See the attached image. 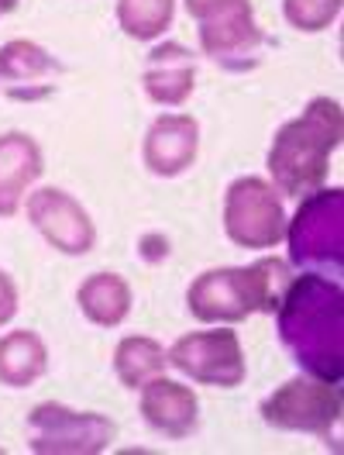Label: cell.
Wrapping results in <instances>:
<instances>
[{"mask_svg":"<svg viewBox=\"0 0 344 455\" xmlns=\"http://www.w3.org/2000/svg\"><path fill=\"white\" fill-rule=\"evenodd\" d=\"M279 341L307 376L344 383V290L320 273L293 276L276 307Z\"/></svg>","mask_w":344,"mask_h":455,"instance_id":"1","label":"cell"},{"mask_svg":"<svg viewBox=\"0 0 344 455\" xmlns=\"http://www.w3.org/2000/svg\"><path fill=\"white\" fill-rule=\"evenodd\" d=\"M344 142V111L331 97H314L272 135L265 170L283 197H307L327 183L331 156Z\"/></svg>","mask_w":344,"mask_h":455,"instance_id":"2","label":"cell"},{"mask_svg":"<svg viewBox=\"0 0 344 455\" xmlns=\"http://www.w3.org/2000/svg\"><path fill=\"white\" fill-rule=\"evenodd\" d=\"M293 280V266L279 256H262L248 266L203 269L186 286V311L200 324H241L248 314H276Z\"/></svg>","mask_w":344,"mask_h":455,"instance_id":"3","label":"cell"},{"mask_svg":"<svg viewBox=\"0 0 344 455\" xmlns=\"http://www.w3.org/2000/svg\"><path fill=\"white\" fill-rule=\"evenodd\" d=\"M289 266L300 273H320L338 280L344 273V190L320 187L300 197L296 214L286 221Z\"/></svg>","mask_w":344,"mask_h":455,"instance_id":"4","label":"cell"},{"mask_svg":"<svg viewBox=\"0 0 344 455\" xmlns=\"http://www.w3.org/2000/svg\"><path fill=\"white\" fill-rule=\"evenodd\" d=\"M262 421L276 431H293V435H317L327 449L341 442L344 421V394L341 383H327L317 376H293L283 387H276L269 397L258 403Z\"/></svg>","mask_w":344,"mask_h":455,"instance_id":"5","label":"cell"},{"mask_svg":"<svg viewBox=\"0 0 344 455\" xmlns=\"http://www.w3.org/2000/svg\"><path fill=\"white\" fill-rule=\"evenodd\" d=\"M224 235L231 245L269 252L286 238V204L269 176H238L224 190Z\"/></svg>","mask_w":344,"mask_h":455,"instance_id":"6","label":"cell"},{"mask_svg":"<svg viewBox=\"0 0 344 455\" xmlns=\"http://www.w3.org/2000/svg\"><path fill=\"white\" fill-rule=\"evenodd\" d=\"M117 425L107 414L66 403H38L28 414V449L35 455H100L114 445Z\"/></svg>","mask_w":344,"mask_h":455,"instance_id":"7","label":"cell"},{"mask_svg":"<svg viewBox=\"0 0 344 455\" xmlns=\"http://www.w3.org/2000/svg\"><path fill=\"white\" fill-rule=\"evenodd\" d=\"M166 359L176 372L200 387H217V390H234L245 383L248 363L238 331L231 324H217L207 331H186L166 348Z\"/></svg>","mask_w":344,"mask_h":455,"instance_id":"8","label":"cell"},{"mask_svg":"<svg viewBox=\"0 0 344 455\" xmlns=\"http://www.w3.org/2000/svg\"><path fill=\"white\" fill-rule=\"evenodd\" d=\"M197 38H200L203 56L228 73L255 69L262 62V49L269 42L258 25L252 0H228L224 7L207 14L197 28Z\"/></svg>","mask_w":344,"mask_h":455,"instance_id":"9","label":"cell"},{"mask_svg":"<svg viewBox=\"0 0 344 455\" xmlns=\"http://www.w3.org/2000/svg\"><path fill=\"white\" fill-rule=\"evenodd\" d=\"M28 225L56 249L59 256L80 259L97 249V225L80 200L62 187H38L25 200Z\"/></svg>","mask_w":344,"mask_h":455,"instance_id":"10","label":"cell"},{"mask_svg":"<svg viewBox=\"0 0 344 455\" xmlns=\"http://www.w3.org/2000/svg\"><path fill=\"white\" fill-rule=\"evenodd\" d=\"M62 73V62L31 38H11L0 45V93L18 104H38L52 97Z\"/></svg>","mask_w":344,"mask_h":455,"instance_id":"11","label":"cell"},{"mask_svg":"<svg viewBox=\"0 0 344 455\" xmlns=\"http://www.w3.org/2000/svg\"><path fill=\"white\" fill-rule=\"evenodd\" d=\"M197 156H200V121L193 114L166 111L148 124L142 163L152 176L176 180L197 163Z\"/></svg>","mask_w":344,"mask_h":455,"instance_id":"12","label":"cell"},{"mask_svg":"<svg viewBox=\"0 0 344 455\" xmlns=\"http://www.w3.org/2000/svg\"><path fill=\"white\" fill-rule=\"evenodd\" d=\"M138 411L145 425L172 442H183L200 427V397L193 394V387L169 379L166 372L138 390Z\"/></svg>","mask_w":344,"mask_h":455,"instance_id":"13","label":"cell"},{"mask_svg":"<svg viewBox=\"0 0 344 455\" xmlns=\"http://www.w3.org/2000/svg\"><path fill=\"white\" fill-rule=\"evenodd\" d=\"M142 86L152 104L169 108V111L183 108L197 90V56L179 42L155 45L145 59Z\"/></svg>","mask_w":344,"mask_h":455,"instance_id":"14","label":"cell"},{"mask_svg":"<svg viewBox=\"0 0 344 455\" xmlns=\"http://www.w3.org/2000/svg\"><path fill=\"white\" fill-rule=\"evenodd\" d=\"M45 172L42 145L28 132H0V218H14Z\"/></svg>","mask_w":344,"mask_h":455,"instance_id":"15","label":"cell"},{"mask_svg":"<svg viewBox=\"0 0 344 455\" xmlns=\"http://www.w3.org/2000/svg\"><path fill=\"white\" fill-rule=\"evenodd\" d=\"M76 304L90 324L97 328H121L131 314V304H135V293H131V283L121 276V273H90L83 283L76 286Z\"/></svg>","mask_w":344,"mask_h":455,"instance_id":"16","label":"cell"},{"mask_svg":"<svg viewBox=\"0 0 344 455\" xmlns=\"http://www.w3.org/2000/svg\"><path fill=\"white\" fill-rule=\"evenodd\" d=\"M49 372V345L31 328L0 335V387L28 390Z\"/></svg>","mask_w":344,"mask_h":455,"instance_id":"17","label":"cell"},{"mask_svg":"<svg viewBox=\"0 0 344 455\" xmlns=\"http://www.w3.org/2000/svg\"><path fill=\"white\" fill-rule=\"evenodd\" d=\"M169 366L166 345L148 335H124L114 348V376L124 390H142L148 379L162 376Z\"/></svg>","mask_w":344,"mask_h":455,"instance_id":"18","label":"cell"},{"mask_svg":"<svg viewBox=\"0 0 344 455\" xmlns=\"http://www.w3.org/2000/svg\"><path fill=\"white\" fill-rule=\"evenodd\" d=\"M117 28L135 42H155L172 28L176 0H117Z\"/></svg>","mask_w":344,"mask_h":455,"instance_id":"19","label":"cell"},{"mask_svg":"<svg viewBox=\"0 0 344 455\" xmlns=\"http://www.w3.org/2000/svg\"><path fill=\"white\" fill-rule=\"evenodd\" d=\"M344 0H283V18L300 35H320L341 18Z\"/></svg>","mask_w":344,"mask_h":455,"instance_id":"20","label":"cell"},{"mask_svg":"<svg viewBox=\"0 0 344 455\" xmlns=\"http://www.w3.org/2000/svg\"><path fill=\"white\" fill-rule=\"evenodd\" d=\"M21 307V297H18V283L11 280L7 269H0V328H7L14 321V314Z\"/></svg>","mask_w":344,"mask_h":455,"instance_id":"21","label":"cell"},{"mask_svg":"<svg viewBox=\"0 0 344 455\" xmlns=\"http://www.w3.org/2000/svg\"><path fill=\"white\" fill-rule=\"evenodd\" d=\"M183 4H186V14H190V18L203 21L207 14H214L217 7H224L228 0H183Z\"/></svg>","mask_w":344,"mask_h":455,"instance_id":"22","label":"cell"},{"mask_svg":"<svg viewBox=\"0 0 344 455\" xmlns=\"http://www.w3.org/2000/svg\"><path fill=\"white\" fill-rule=\"evenodd\" d=\"M18 4H21V0H0V18L14 14V11H18Z\"/></svg>","mask_w":344,"mask_h":455,"instance_id":"23","label":"cell"}]
</instances>
